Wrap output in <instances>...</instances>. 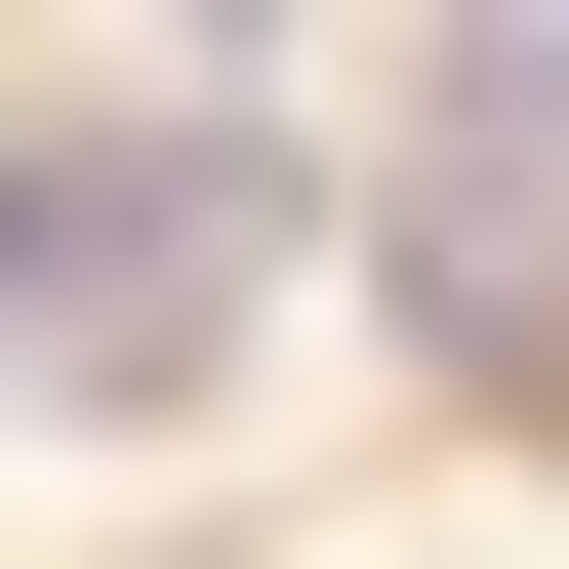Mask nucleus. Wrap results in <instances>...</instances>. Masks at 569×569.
Instances as JSON below:
<instances>
[{
	"label": "nucleus",
	"mask_w": 569,
	"mask_h": 569,
	"mask_svg": "<svg viewBox=\"0 0 569 569\" xmlns=\"http://www.w3.org/2000/svg\"><path fill=\"white\" fill-rule=\"evenodd\" d=\"M0 244H41V284H0V367H41V407H163L203 326H244V244H284V203L163 122V163H0Z\"/></svg>",
	"instance_id": "1"
}]
</instances>
